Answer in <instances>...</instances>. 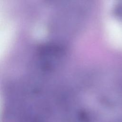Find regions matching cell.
I'll use <instances>...</instances> for the list:
<instances>
[]
</instances>
